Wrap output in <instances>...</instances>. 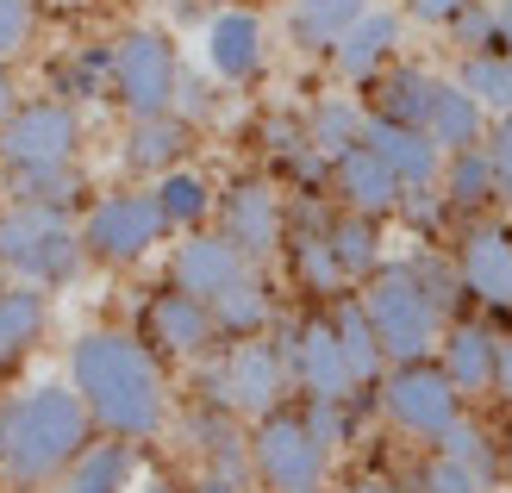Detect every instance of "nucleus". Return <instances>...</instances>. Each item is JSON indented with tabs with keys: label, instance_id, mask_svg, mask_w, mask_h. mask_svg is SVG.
Instances as JSON below:
<instances>
[{
	"label": "nucleus",
	"instance_id": "58836bf2",
	"mask_svg": "<svg viewBox=\"0 0 512 493\" xmlns=\"http://www.w3.org/2000/svg\"><path fill=\"white\" fill-rule=\"evenodd\" d=\"M169 113L182 119V125H207V119L219 113V88H213L200 69L182 63V82H175V107H169Z\"/></svg>",
	"mask_w": 512,
	"mask_h": 493
},
{
	"label": "nucleus",
	"instance_id": "c85d7f7f",
	"mask_svg": "<svg viewBox=\"0 0 512 493\" xmlns=\"http://www.w3.org/2000/svg\"><path fill=\"white\" fill-rule=\"evenodd\" d=\"M150 194H157V206H163V219H169V231H207V219H213V206H219V194H213V181L200 175V169H169L163 181H150Z\"/></svg>",
	"mask_w": 512,
	"mask_h": 493
},
{
	"label": "nucleus",
	"instance_id": "473e14b6",
	"mask_svg": "<svg viewBox=\"0 0 512 493\" xmlns=\"http://www.w3.org/2000/svg\"><path fill=\"white\" fill-rule=\"evenodd\" d=\"M213 325H219V337H232V344H244V337H263V331L275 325L269 288H263L256 275H244L238 288H225V294L213 300Z\"/></svg>",
	"mask_w": 512,
	"mask_h": 493
},
{
	"label": "nucleus",
	"instance_id": "c756f323",
	"mask_svg": "<svg viewBox=\"0 0 512 493\" xmlns=\"http://www.w3.org/2000/svg\"><path fill=\"white\" fill-rule=\"evenodd\" d=\"M331 325H338L350 381H356V387H381V375H388V350H381V337H375V325H369V313H363V300H338Z\"/></svg>",
	"mask_w": 512,
	"mask_h": 493
},
{
	"label": "nucleus",
	"instance_id": "39448f33",
	"mask_svg": "<svg viewBox=\"0 0 512 493\" xmlns=\"http://www.w3.org/2000/svg\"><path fill=\"white\" fill-rule=\"evenodd\" d=\"M82 163V107H69L57 94L19 100V113L0 125V175H50Z\"/></svg>",
	"mask_w": 512,
	"mask_h": 493
},
{
	"label": "nucleus",
	"instance_id": "3c124183",
	"mask_svg": "<svg viewBox=\"0 0 512 493\" xmlns=\"http://www.w3.org/2000/svg\"><path fill=\"white\" fill-rule=\"evenodd\" d=\"M213 7H219V13H225V7H250V0H213Z\"/></svg>",
	"mask_w": 512,
	"mask_h": 493
},
{
	"label": "nucleus",
	"instance_id": "e433bc0d",
	"mask_svg": "<svg viewBox=\"0 0 512 493\" xmlns=\"http://www.w3.org/2000/svg\"><path fill=\"white\" fill-rule=\"evenodd\" d=\"M82 194H88L82 163H75V169H50V175H19V181H7V200H32V206H50V213H69Z\"/></svg>",
	"mask_w": 512,
	"mask_h": 493
},
{
	"label": "nucleus",
	"instance_id": "b1692460",
	"mask_svg": "<svg viewBox=\"0 0 512 493\" xmlns=\"http://www.w3.org/2000/svg\"><path fill=\"white\" fill-rule=\"evenodd\" d=\"M444 375L469 394H494V362H500V337L488 325H450L444 331Z\"/></svg>",
	"mask_w": 512,
	"mask_h": 493
},
{
	"label": "nucleus",
	"instance_id": "8fccbe9b",
	"mask_svg": "<svg viewBox=\"0 0 512 493\" xmlns=\"http://www.w3.org/2000/svg\"><path fill=\"white\" fill-rule=\"evenodd\" d=\"M138 493H182V487H175V481H144Z\"/></svg>",
	"mask_w": 512,
	"mask_h": 493
},
{
	"label": "nucleus",
	"instance_id": "9d476101",
	"mask_svg": "<svg viewBox=\"0 0 512 493\" xmlns=\"http://www.w3.org/2000/svg\"><path fill=\"white\" fill-rule=\"evenodd\" d=\"M381 412L400 425L425 437V444H438V437L463 419V387L444 375V362H394L388 375H381Z\"/></svg>",
	"mask_w": 512,
	"mask_h": 493
},
{
	"label": "nucleus",
	"instance_id": "f704fd0d",
	"mask_svg": "<svg viewBox=\"0 0 512 493\" xmlns=\"http://www.w3.org/2000/svg\"><path fill=\"white\" fill-rule=\"evenodd\" d=\"M294 275H300V288H313V294H344L350 281L338 269V256H331L325 244V225H294Z\"/></svg>",
	"mask_w": 512,
	"mask_h": 493
},
{
	"label": "nucleus",
	"instance_id": "412c9836",
	"mask_svg": "<svg viewBox=\"0 0 512 493\" xmlns=\"http://www.w3.org/2000/svg\"><path fill=\"white\" fill-rule=\"evenodd\" d=\"M50 331V300L44 288H32V281H7L0 288V369H13V362H25Z\"/></svg>",
	"mask_w": 512,
	"mask_h": 493
},
{
	"label": "nucleus",
	"instance_id": "de8ad7c7",
	"mask_svg": "<svg viewBox=\"0 0 512 493\" xmlns=\"http://www.w3.org/2000/svg\"><path fill=\"white\" fill-rule=\"evenodd\" d=\"M13 113H19V82H13V69L0 63V125H7Z\"/></svg>",
	"mask_w": 512,
	"mask_h": 493
},
{
	"label": "nucleus",
	"instance_id": "2f4dec72",
	"mask_svg": "<svg viewBox=\"0 0 512 493\" xmlns=\"http://www.w3.org/2000/svg\"><path fill=\"white\" fill-rule=\"evenodd\" d=\"M363 132H369V113L356 107L350 94H331V100H319V107H313V119H306V144H313L325 163H338L344 150H356V144H363Z\"/></svg>",
	"mask_w": 512,
	"mask_h": 493
},
{
	"label": "nucleus",
	"instance_id": "6ab92c4d",
	"mask_svg": "<svg viewBox=\"0 0 512 493\" xmlns=\"http://www.w3.org/2000/svg\"><path fill=\"white\" fill-rule=\"evenodd\" d=\"M188 150H194V125H182L175 113H157V119H132V125H125L119 163H125V175L163 181L169 169H188Z\"/></svg>",
	"mask_w": 512,
	"mask_h": 493
},
{
	"label": "nucleus",
	"instance_id": "7c9ffc66",
	"mask_svg": "<svg viewBox=\"0 0 512 493\" xmlns=\"http://www.w3.org/2000/svg\"><path fill=\"white\" fill-rule=\"evenodd\" d=\"M325 244H331V256H338L344 281H369L381 269V219L338 213V219H325Z\"/></svg>",
	"mask_w": 512,
	"mask_h": 493
},
{
	"label": "nucleus",
	"instance_id": "79ce46f5",
	"mask_svg": "<svg viewBox=\"0 0 512 493\" xmlns=\"http://www.w3.org/2000/svg\"><path fill=\"white\" fill-rule=\"evenodd\" d=\"M413 493H481V481L469 469H456L450 456H431L425 469L413 475Z\"/></svg>",
	"mask_w": 512,
	"mask_h": 493
},
{
	"label": "nucleus",
	"instance_id": "cd10ccee",
	"mask_svg": "<svg viewBox=\"0 0 512 493\" xmlns=\"http://www.w3.org/2000/svg\"><path fill=\"white\" fill-rule=\"evenodd\" d=\"M375 7V0H294V13H288V38L300 50H338L344 32L356 19H363Z\"/></svg>",
	"mask_w": 512,
	"mask_h": 493
},
{
	"label": "nucleus",
	"instance_id": "6e6552de",
	"mask_svg": "<svg viewBox=\"0 0 512 493\" xmlns=\"http://www.w3.org/2000/svg\"><path fill=\"white\" fill-rule=\"evenodd\" d=\"M175 82H182V50L163 25H132L113 38V100L125 107V119L169 113Z\"/></svg>",
	"mask_w": 512,
	"mask_h": 493
},
{
	"label": "nucleus",
	"instance_id": "4be33fe9",
	"mask_svg": "<svg viewBox=\"0 0 512 493\" xmlns=\"http://www.w3.org/2000/svg\"><path fill=\"white\" fill-rule=\"evenodd\" d=\"M438 75L425 63H388L375 75V119L394 125H431V100H438Z\"/></svg>",
	"mask_w": 512,
	"mask_h": 493
},
{
	"label": "nucleus",
	"instance_id": "f257e3e1",
	"mask_svg": "<svg viewBox=\"0 0 512 493\" xmlns=\"http://www.w3.org/2000/svg\"><path fill=\"white\" fill-rule=\"evenodd\" d=\"M69 387L82 394L88 419L119 444H150L169 425V381L157 350L138 331H82L69 344Z\"/></svg>",
	"mask_w": 512,
	"mask_h": 493
},
{
	"label": "nucleus",
	"instance_id": "f03ea898",
	"mask_svg": "<svg viewBox=\"0 0 512 493\" xmlns=\"http://www.w3.org/2000/svg\"><path fill=\"white\" fill-rule=\"evenodd\" d=\"M88 444L94 419L69 381H38L0 406V481L7 487H57Z\"/></svg>",
	"mask_w": 512,
	"mask_h": 493
},
{
	"label": "nucleus",
	"instance_id": "72a5a7b5",
	"mask_svg": "<svg viewBox=\"0 0 512 493\" xmlns=\"http://www.w3.org/2000/svg\"><path fill=\"white\" fill-rule=\"evenodd\" d=\"M438 456H450L456 462V469H469L481 487H494L500 481V444H494V437H488V425H481V419H469V412H463V419H456L444 437H438Z\"/></svg>",
	"mask_w": 512,
	"mask_h": 493
},
{
	"label": "nucleus",
	"instance_id": "dca6fc26",
	"mask_svg": "<svg viewBox=\"0 0 512 493\" xmlns=\"http://www.w3.org/2000/svg\"><path fill=\"white\" fill-rule=\"evenodd\" d=\"M363 144L400 175L406 194H413V188H438V181H444V150H438V138H431L425 125H394V119H375L369 113Z\"/></svg>",
	"mask_w": 512,
	"mask_h": 493
},
{
	"label": "nucleus",
	"instance_id": "0eeeda50",
	"mask_svg": "<svg viewBox=\"0 0 512 493\" xmlns=\"http://www.w3.org/2000/svg\"><path fill=\"white\" fill-rule=\"evenodd\" d=\"M75 231H82L88 263L132 269V263H144V256L169 238V219H163V206H157L150 188H119V194H100Z\"/></svg>",
	"mask_w": 512,
	"mask_h": 493
},
{
	"label": "nucleus",
	"instance_id": "ea45409f",
	"mask_svg": "<svg viewBox=\"0 0 512 493\" xmlns=\"http://www.w3.org/2000/svg\"><path fill=\"white\" fill-rule=\"evenodd\" d=\"M38 32V0H0V63L13 69V57H25V44Z\"/></svg>",
	"mask_w": 512,
	"mask_h": 493
},
{
	"label": "nucleus",
	"instance_id": "603ef678",
	"mask_svg": "<svg viewBox=\"0 0 512 493\" xmlns=\"http://www.w3.org/2000/svg\"><path fill=\"white\" fill-rule=\"evenodd\" d=\"M506 469H512V431H506Z\"/></svg>",
	"mask_w": 512,
	"mask_h": 493
},
{
	"label": "nucleus",
	"instance_id": "5701e85b",
	"mask_svg": "<svg viewBox=\"0 0 512 493\" xmlns=\"http://www.w3.org/2000/svg\"><path fill=\"white\" fill-rule=\"evenodd\" d=\"M438 194H444L450 213L488 219V206H500V175H494L488 144H481V150H456V157H444V181H438Z\"/></svg>",
	"mask_w": 512,
	"mask_h": 493
},
{
	"label": "nucleus",
	"instance_id": "393cba45",
	"mask_svg": "<svg viewBox=\"0 0 512 493\" xmlns=\"http://www.w3.org/2000/svg\"><path fill=\"white\" fill-rule=\"evenodd\" d=\"M431 138H438L444 157H456V150H481L488 144V107L463 88V82H444L438 100H431Z\"/></svg>",
	"mask_w": 512,
	"mask_h": 493
},
{
	"label": "nucleus",
	"instance_id": "a211bd4d",
	"mask_svg": "<svg viewBox=\"0 0 512 493\" xmlns=\"http://www.w3.org/2000/svg\"><path fill=\"white\" fill-rule=\"evenodd\" d=\"M331 194L344 200V213H363V219H388L406 200L400 175L381 163L369 144H356V150H344V157L331 163Z\"/></svg>",
	"mask_w": 512,
	"mask_h": 493
},
{
	"label": "nucleus",
	"instance_id": "c03bdc74",
	"mask_svg": "<svg viewBox=\"0 0 512 493\" xmlns=\"http://www.w3.org/2000/svg\"><path fill=\"white\" fill-rule=\"evenodd\" d=\"M488 157H494V175H500V200L512 206V119H500L488 132Z\"/></svg>",
	"mask_w": 512,
	"mask_h": 493
},
{
	"label": "nucleus",
	"instance_id": "1a4fd4ad",
	"mask_svg": "<svg viewBox=\"0 0 512 493\" xmlns=\"http://www.w3.org/2000/svg\"><path fill=\"white\" fill-rule=\"evenodd\" d=\"M250 469L269 493H325L331 450L313 437L306 412L275 406L269 419H256V431H250Z\"/></svg>",
	"mask_w": 512,
	"mask_h": 493
},
{
	"label": "nucleus",
	"instance_id": "aec40b11",
	"mask_svg": "<svg viewBox=\"0 0 512 493\" xmlns=\"http://www.w3.org/2000/svg\"><path fill=\"white\" fill-rule=\"evenodd\" d=\"M400 38H406V19H400V13H388V7H369V13L344 32V44L331 50V63H338L344 82H375V75L394 63Z\"/></svg>",
	"mask_w": 512,
	"mask_h": 493
},
{
	"label": "nucleus",
	"instance_id": "20e7f679",
	"mask_svg": "<svg viewBox=\"0 0 512 493\" xmlns=\"http://www.w3.org/2000/svg\"><path fill=\"white\" fill-rule=\"evenodd\" d=\"M363 313L381 337V350H388V369L394 362H425L431 350L444 344V313L431 306V294L419 288V275L406 263H381L369 281H363Z\"/></svg>",
	"mask_w": 512,
	"mask_h": 493
},
{
	"label": "nucleus",
	"instance_id": "37998d69",
	"mask_svg": "<svg viewBox=\"0 0 512 493\" xmlns=\"http://www.w3.org/2000/svg\"><path fill=\"white\" fill-rule=\"evenodd\" d=\"M413 25H431V32H450V19H463L475 0H400Z\"/></svg>",
	"mask_w": 512,
	"mask_h": 493
},
{
	"label": "nucleus",
	"instance_id": "4c0bfd02",
	"mask_svg": "<svg viewBox=\"0 0 512 493\" xmlns=\"http://www.w3.org/2000/svg\"><path fill=\"white\" fill-rule=\"evenodd\" d=\"M406 269L419 275V288L431 294V306H438V313L450 319V306L463 300V275H456V263L444 250H419V256H406Z\"/></svg>",
	"mask_w": 512,
	"mask_h": 493
},
{
	"label": "nucleus",
	"instance_id": "49530a36",
	"mask_svg": "<svg viewBox=\"0 0 512 493\" xmlns=\"http://www.w3.org/2000/svg\"><path fill=\"white\" fill-rule=\"evenodd\" d=\"M494 394L512 406V337H500V362H494Z\"/></svg>",
	"mask_w": 512,
	"mask_h": 493
},
{
	"label": "nucleus",
	"instance_id": "a19ab883",
	"mask_svg": "<svg viewBox=\"0 0 512 493\" xmlns=\"http://www.w3.org/2000/svg\"><path fill=\"white\" fill-rule=\"evenodd\" d=\"M450 44L463 50V57H481V50H494V7H488V0H475L463 19H450Z\"/></svg>",
	"mask_w": 512,
	"mask_h": 493
},
{
	"label": "nucleus",
	"instance_id": "a878e982",
	"mask_svg": "<svg viewBox=\"0 0 512 493\" xmlns=\"http://www.w3.org/2000/svg\"><path fill=\"white\" fill-rule=\"evenodd\" d=\"M138 475V456L132 444H119V437H100V444H88L82 456L69 462V475L57 481V493H125Z\"/></svg>",
	"mask_w": 512,
	"mask_h": 493
},
{
	"label": "nucleus",
	"instance_id": "423d86ee",
	"mask_svg": "<svg viewBox=\"0 0 512 493\" xmlns=\"http://www.w3.org/2000/svg\"><path fill=\"white\" fill-rule=\"evenodd\" d=\"M288 394V362L263 337L225 344L219 356L200 362V406H219L232 419H269Z\"/></svg>",
	"mask_w": 512,
	"mask_h": 493
},
{
	"label": "nucleus",
	"instance_id": "9b49d317",
	"mask_svg": "<svg viewBox=\"0 0 512 493\" xmlns=\"http://www.w3.org/2000/svg\"><path fill=\"white\" fill-rule=\"evenodd\" d=\"M275 350H281V362H288V387H300L306 400H350L356 394L344 344H338V325H331L325 313L300 319V325H281Z\"/></svg>",
	"mask_w": 512,
	"mask_h": 493
},
{
	"label": "nucleus",
	"instance_id": "f3484780",
	"mask_svg": "<svg viewBox=\"0 0 512 493\" xmlns=\"http://www.w3.org/2000/svg\"><path fill=\"white\" fill-rule=\"evenodd\" d=\"M207 63L219 82H256L269 63V38H263V19L256 7H225L207 19Z\"/></svg>",
	"mask_w": 512,
	"mask_h": 493
},
{
	"label": "nucleus",
	"instance_id": "2eb2a0df",
	"mask_svg": "<svg viewBox=\"0 0 512 493\" xmlns=\"http://www.w3.org/2000/svg\"><path fill=\"white\" fill-rule=\"evenodd\" d=\"M244 275H250V263H244V250L225 238V231H188V238L169 250V288H182V294L207 300V306L225 288H238Z\"/></svg>",
	"mask_w": 512,
	"mask_h": 493
},
{
	"label": "nucleus",
	"instance_id": "ddd939ff",
	"mask_svg": "<svg viewBox=\"0 0 512 493\" xmlns=\"http://www.w3.org/2000/svg\"><path fill=\"white\" fill-rule=\"evenodd\" d=\"M219 231L244 250V263H263L288 244V213H281V194L269 181H232V194L219 200Z\"/></svg>",
	"mask_w": 512,
	"mask_h": 493
},
{
	"label": "nucleus",
	"instance_id": "7ed1b4c3",
	"mask_svg": "<svg viewBox=\"0 0 512 493\" xmlns=\"http://www.w3.org/2000/svg\"><path fill=\"white\" fill-rule=\"evenodd\" d=\"M0 269L32 281V288H69L75 275L88 269V250H82V231H75L63 213L32 200H7L0 206Z\"/></svg>",
	"mask_w": 512,
	"mask_h": 493
},
{
	"label": "nucleus",
	"instance_id": "f8f14e48",
	"mask_svg": "<svg viewBox=\"0 0 512 493\" xmlns=\"http://www.w3.org/2000/svg\"><path fill=\"white\" fill-rule=\"evenodd\" d=\"M138 337L157 356H175V362H207L219 350V325H213V306L194 300L182 288H163L144 300L138 313Z\"/></svg>",
	"mask_w": 512,
	"mask_h": 493
},
{
	"label": "nucleus",
	"instance_id": "bb28decb",
	"mask_svg": "<svg viewBox=\"0 0 512 493\" xmlns=\"http://www.w3.org/2000/svg\"><path fill=\"white\" fill-rule=\"evenodd\" d=\"M50 94L82 107V100L113 94V44H75L69 57L50 63Z\"/></svg>",
	"mask_w": 512,
	"mask_h": 493
},
{
	"label": "nucleus",
	"instance_id": "c9c22d12",
	"mask_svg": "<svg viewBox=\"0 0 512 493\" xmlns=\"http://www.w3.org/2000/svg\"><path fill=\"white\" fill-rule=\"evenodd\" d=\"M456 82H463V88L481 100V107H488V119H512V57H500V50L463 57Z\"/></svg>",
	"mask_w": 512,
	"mask_h": 493
},
{
	"label": "nucleus",
	"instance_id": "09e8293b",
	"mask_svg": "<svg viewBox=\"0 0 512 493\" xmlns=\"http://www.w3.org/2000/svg\"><path fill=\"white\" fill-rule=\"evenodd\" d=\"M344 493H400V487H394V481H350Z\"/></svg>",
	"mask_w": 512,
	"mask_h": 493
},
{
	"label": "nucleus",
	"instance_id": "a18cd8bd",
	"mask_svg": "<svg viewBox=\"0 0 512 493\" xmlns=\"http://www.w3.org/2000/svg\"><path fill=\"white\" fill-rule=\"evenodd\" d=\"M488 7H494V50L512 57V0H488Z\"/></svg>",
	"mask_w": 512,
	"mask_h": 493
},
{
	"label": "nucleus",
	"instance_id": "4468645a",
	"mask_svg": "<svg viewBox=\"0 0 512 493\" xmlns=\"http://www.w3.org/2000/svg\"><path fill=\"white\" fill-rule=\"evenodd\" d=\"M463 294H475L488 313H512V225L500 219H469L463 250H456Z\"/></svg>",
	"mask_w": 512,
	"mask_h": 493
}]
</instances>
